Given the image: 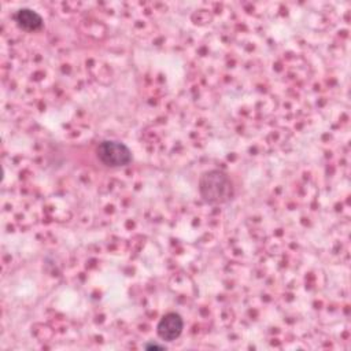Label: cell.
Wrapping results in <instances>:
<instances>
[{
	"label": "cell",
	"mask_w": 351,
	"mask_h": 351,
	"mask_svg": "<svg viewBox=\"0 0 351 351\" xmlns=\"http://www.w3.org/2000/svg\"><path fill=\"white\" fill-rule=\"evenodd\" d=\"M99 160L108 167H122L132 162V151L128 145L114 140H104L96 148Z\"/></svg>",
	"instance_id": "2"
},
{
	"label": "cell",
	"mask_w": 351,
	"mask_h": 351,
	"mask_svg": "<svg viewBox=\"0 0 351 351\" xmlns=\"http://www.w3.org/2000/svg\"><path fill=\"white\" fill-rule=\"evenodd\" d=\"M144 348H145V350H165L166 347L162 346V344H156V343H147V344L144 346Z\"/></svg>",
	"instance_id": "5"
},
{
	"label": "cell",
	"mask_w": 351,
	"mask_h": 351,
	"mask_svg": "<svg viewBox=\"0 0 351 351\" xmlns=\"http://www.w3.org/2000/svg\"><path fill=\"white\" fill-rule=\"evenodd\" d=\"M199 193L206 203L225 204L234 196V186L226 173L218 169L208 170L199 180Z\"/></svg>",
	"instance_id": "1"
},
{
	"label": "cell",
	"mask_w": 351,
	"mask_h": 351,
	"mask_svg": "<svg viewBox=\"0 0 351 351\" xmlns=\"http://www.w3.org/2000/svg\"><path fill=\"white\" fill-rule=\"evenodd\" d=\"M184 329V321L177 313L165 314L156 325L158 336L165 341H174Z\"/></svg>",
	"instance_id": "3"
},
{
	"label": "cell",
	"mask_w": 351,
	"mask_h": 351,
	"mask_svg": "<svg viewBox=\"0 0 351 351\" xmlns=\"http://www.w3.org/2000/svg\"><path fill=\"white\" fill-rule=\"evenodd\" d=\"M15 21L16 23L27 32H36L43 27V18L38 12H36L32 8H21L15 14Z\"/></svg>",
	"instance_id": "4"
}]
</instances>
